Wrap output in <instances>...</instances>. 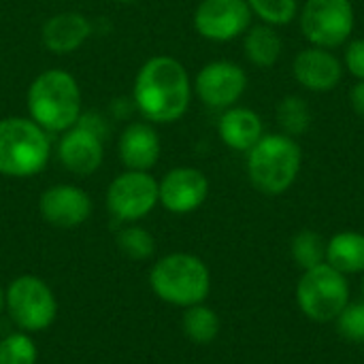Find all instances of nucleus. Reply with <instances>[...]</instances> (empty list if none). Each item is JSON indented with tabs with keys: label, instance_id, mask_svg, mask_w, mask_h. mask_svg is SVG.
<instances>
[{
	"label": "nucleus",
	"instance_id": "nucleus-1",
	"mask_svg": "<svg viewBox=\"0 0 364 364\" xmlns=\"http://www.w3.org/2000/svg\"><path fill=\"white\" fill-rule=\"evenodd\" d=\"M192 83L186 66L171 55H154L136 70L132 102L151 124H171L186 115Z\"/></svg>",
	"mask_w": 364,
	"mask_h": 364
},
{
	"label": "nucleus",
	"instance_id": "nucleus-2",
	"mask_svg": "<svg viewBox=\"0 0 364 364\" xmlns=\"http://www.w3.org/2000/svg\"><path fill=\"white\" fill-rule=\"evenodd\" d=\"M26 107L28 117L45 132L62 134L73 128L83 113L81 85L73 73L64 68H47L28 85Z\"/></svg>",
	"mask_w": 364,
	"mask_h": 364
},
{
	"label": "nucleus",
	"instance_id": "nucleus-3",
	"mask_svg": "<svg viewBox=\"0 0 364 364\" xmlns=\"http://www.w3.org/2000/svg\"><path fill=\"white\" fill-rule=\"evenodd\" d=\"M51 158V134L34 119L9 115L0 119V175L26 179L38 175Z\"/></svg>",
	"mask_w": 364,
	"mask_h": 364
},
{
	"label": "nucleus",
	"instance_id": "nucleus-4",
	"mask_svg": "<svg viewBox=\"0 0 364 364\" xmlns=\"http://www.w3.org/2000/svg\"><path fill=\"white\" fill-rule=\"evenodd\" d=\"M149 286L160 301L188 309L207 299L211 275L198 256L168 254L151 267Z\"/></svg>",
	"mask_w": 364,
	"mask_h": 364
},
{
	"label": "nucleus",
	"instance_id": "nucleus-5",
	"mask_svg": "<svg viewBox=\"0 0 364 364\" xmlns=\"http://www.w3.org/2000/svg\"><path fill=\"white\" fill-rule=\"evenodd\" d=\"M301 168V147L294 139L284 134L262 136L247 158V173L252 183L264 194H282L296 179Z\"/></svg>",
	"mask_w": 364,
	"mask_h": 364
},
{
	"label": "nucleus",
	"instance_id": "nucleus-6",
	"mask_svg": "<svg viewBox=\"0 0 364 364\" xmlns=\"http://www.w3.org/2000/svg\"><path fill=\"white\" fill-rule=\"evenodd\" d=\"M4 309L23 333L49 328L58 316L53 290L36 275H19L4 290Z\"/></svg>",
	"mask_w": 364,
	"mask_h": 364
},
{
	"label": "nucleus",
	"instance_id": "nucleus-7",
	"mask_svg": "<svg viewBox=\"0 0 364 364\" xmlns=\"http://www.w3.org/2000/svg\"><path fill=\"white\" fill-rule=\"evenodd\" d=\"M105 126L98 113H81L79 122L62 132L58 141V160L62 166L79 177L94 175L105 162Z\"/></svg>",
	"mask_w": 364,
	"mask_h": 364
},
{
	"label": "nucleus",
	"instance_id": "nucleus-8",
	"mask_svg": "<svg viewBox=\"0 0 364 364\" xmlns=\"http://www.w3.org/2000/svg\"><path fill=\"white\" fill-rule=\"evenodd\" d=\"M296 299L303 314L316 322H331L348 307L350 288L337 269L331 264H318L307 269L296 288Z\"/></svg>",
	"mask_w": 364,
	"mask_h": 364
},
{
	"label": "nucleus",
	"instance_id": "nucleus-9",
	"mask_svg": "<svg viewBox=\"0 0 364 364\" xmlns=\"http://www.w3.org/2000/svg\"><path fill=\"white\" fill-rule=\"evenodd\" d=\"M158 179L149 171H124L107 188V209L119 220L134 224L158 205Z\"/></svg>",
	"mask_w": 364,
	"mask_h": 364
},
{
	"label": "nucleus",
	"instance_id": "nucleus-10",
	"mask_svg": "<svg viewBox=\"0 0 364 364\" xmlns=\"http://www.w3.org/2000/svg\"><path fill=\"white\" fill-rule=\"evenodd\" d=\"M301 26L305 36L326 49L341 45L354 28V9L350 0H307Z\"/></svg>",
	"mask_w": 364,
	"mask_h": 364
},
{
	"label": "nucleus",
	"instance_id": "nucleus-11",
	"mask_svg": "<svg viewBox=\"0 0 364 364\" xmlns=\"http://www.w3.org/2000/svg\"><path fill=\"white\" fill-rule=\"evenodd\" d=\"M247 0H203L194 13V28L209 41H232L250 26Z\"/></svg>",
	"mask_w": 364,
	"mask_h": 364
},
{
	"label": "nucleus",
	"instance_id": "nucleus-12",
	"mask_svg": "<svg viewBox=\"0 0 364 364\" xmlns=\"http://www.w3.org/2000/svg\"><path fill=\"white\" fill-rule=\"evenodd\" d=\"M41 218L55 228H77L90 220L94 203L90 194L75 183H55L38 198Z\"/></svg>",
	"mask_w": 364,
	"mask_h": 364
},
{
	"label": "nucleus",
	"instance_id": "nucleus-13",
	"mask_svg": "<svg viewBox=\"0 0 364 364\" xmlns=\"http://www.w3.org/2000/svg\"><path fill=\"white\" fill-rule=\"evenodd\" d=\"M209 194V181L205 173L192 166H177L158 181L160 205L177 215L196 211Z\"/></svg>",
	"mask_w": 364,
	"mask_h": 364
},
{
	"label": "nucleus",
	"instance_id": "nucleus-14",
	"mask_svg": "<svg viewBox=\"0 0 364 364\" xmlns=\"http://www.w3.org/2000/svg\"><path fill=\"white\" fill-rule=\"evenodd\" d=\"M247 77L245 70L232 62L220 60L211 62L200 68L196 75V94L198 98L213 109H226L232 107L245 92Z\"/></svg>",
	"mask_w": 364,
	"mask_h": 364
},
{
	"label": "nucleus",
	"instance_id": "nucleus-15",
	"mask_svg": "<svg viewBox=\"0 0 364 364\" xmlns=\"http://www.w3.org/2000/svg\"><path fill=\"white\" fill-rule=\"evenodd\" d=\"M162 154L160 134L151 122L128 124L117 141V156L128 171H151Z\"/></svg>",
	"mask_w": 364,
	"mask_h": 364
},
{
	"label": "nucleus",
	"instance_id": "nucleus-16",
	"mask_svg": "<svg viewBox=\"0 0 364 364\" xmlns=\"http://www.w3.org/2000/svg\"><path fill=\"white\" fill-rule=\"evenodd\" d=\"M90 34H92V23L79 11H60L51 15L41 28L43 47L55 55L75 53L90 38Z\"/></svg>",
	"mask_w": 364,
	"mask_h": 364
},
{
	"label": "nucleus",
	"instance_id": "nucleus-17",
	"mask_svg": "<svg viewBox=\"0 0 364 364\" xmlns=\"http://www.w3.org/2000/svg\"><path fill=\"white\" fill-rule=\"evenodd\" d=\"M294 75L307 90L326 92L339 83L341 64L333 53L324 49H305L294 60Z\"/></svg>",
	"mask_w": 364,
	"mask_h": 364
},
{
	"label": "nucleus",
	"instance_id": "nucleus-18",
	"mask_svg": "<svg viewBox=\"0 0 364 364\" xmlns=\"http://www.w3.org/2000/svg\"><path fill=\"white\" fill-rule=\"evenodd\" d=\"M220 139L239 151H250L262 139V122L260 117L243 107H230L218 124Z\"/></svg>",
	"mask_w": 364,
	"mask_h": 364
},
{
	"label": "nucleus",
	"instance_id": "nucleus-19",
	"mask_svg": "<svg viewBox=\"0 0 364 364\" xmlns=\"http://www.w3.org/2000/svg\"><path fill=\"white\" fill-rule=\"evenodd\" d=\"M326 260L339 273L364 271V235L339 232L326 245Z\"/></svg>",
	"mask_w": 364,
	"mask_h": 364
},
{
	"label": "nucleus",
	"instance_id": "nucleus-20",
	"mask_svg": "<svg viewBox=\"0 0 364 364\" xmlns=\"http://www.w3.org/2000/svg\"><path fill=\"white\" fill-rule=\"evenodd\" d=\"M282 53V41L269 26H256L245 36V55L256 66H273Z\"/></svg>",
	"mask_w": 364,
	"mask_h": 364
},
{
	"label": "nucleus",
	"instance_id": "nucleus-21",
	"mask_svg": "<svg viewBox=\"0 0 364 364\" xmlns=\"http://www.w3.org/2000/svg\"><path fill=\"white\" fill-rule=\"evenodd\" d=\"M183 333L194 343H211L220 333V320L213 309L200 305H192L186 309L181 320Z\"/></svg>",
	"mask_w": 364,
	"mask_h": 364
},
{
	"label": "nucleus",
	"instance_id": "nucleus-22",
	"mask_svg": "<svg viewBox=\"0 0 364 364\" xmlns=\"http://www.w3.org/2000/svg\"><path fill=\"white\" fill-rule=\"evenodd\" d=\"M115 241L119 252L126 254L130 260H147L156 252L154 237L136 224H128L126 228H122Z\"/></svg>",
	"mask_w": 364,
	"mask_h": 364
},
{
	"label": "nucleus",
	"instance_id": "nucleus-23",
	"mask_svg": "<svg viewBox=\"0 0 364 364\" xmlns=\"http://www.w3.org/2000/svg\"><path fill=\"white\" fill-rule=\"evenodd\" d=\"M38 350L28 333H11L0 341V364H36Z\"/></svg>",
	"mask_w": 364,
	"mask_h": 364
},
{
	"label": "nucleus",
	"instance_id": "nucleus-24",
	"mask_svg": "<svg viewBox=\"0 0 364 364\" xmlns=\"http://www.w3.org/2000/svg\"><path fill=\"white\" fill-rule=\"evenodd\" d=\"M292 256H294V260L301 267L314 269V267L322 264V260L326 258V245H324V241L316 232L305 230V232L294 237V241H292Z\"/></svg>",
	"mask_w": 364,
	"mask_h": 364
},
{
	"label": "nucleus",
	"instance_id": "nucleus-25",
	"mask_svg": "<svg viewBox=\"0 0 364 364\" xmlns=\"http://www.w3.org/2000/svg\"><path fill=\"white\" fill-rule=\"evenodd\" d=\"M277 122L288 134H303L309 128V109L303 98L288 96L277 109Z\"/></svg>",
	"mask_w": 364,
	"mask_h": 364
},
{
	"label": "nucleus",
	"instance_id": "nucleus-26",
	"mask_svg": "<svg viewBox=\"0 0 364 364\" xmlns=\"http://www.w3.org/2000/svg\"><path fill=\"white\" fill-rule=\"evenodd\" d=\"M250 9L269 23H290L296 17V0H247Z\"/></svg>",
	"mask_w": 364,
	"mask_h": 364
},
{
	"label": "nucleus",
	"instance_id": "nucleus-27",
	"mask_svg": "<svg viewBox=\"0 0 364 364\" xmlns=\"http://www.w3.org/2000/svg\"><path fill=\"white\" fill-rule=\"evenodd\" d=\"M337 326H339V333H341L346 339L364 341V303L348 305V307L337 316Z\"/></svg>",
	"mask_w": 364,
	"mask_h": 364
},
{
	"label": "nucleus",
	"instance_id": "nucleus-28",
	"mask_svg": "<svg viewBox=\"0 0 364 364\" xmlns=\"http://www.w3.org/2000/svg\"><path fill=\"white\" fill-rule=\"evenodd\" d=\"M346 62H348L350 73L364 81V38L350 43L346 51Z\"/></svg>",
	"mask_w": 364,
	"mask_h": 364
},
{
	"label": "nucleus",
	"instance_id": "nucleus-29",
	"mask_svg": "<svg viewBox=\"0 0 364 364\" xmlns=\"http://www.w3.org/2000/svg\"><path fill=\"white\" fill-rule=\"evenodd\" d=\"M352 105H354L356 113L364 117V81H360V83L352 90Z\"/></svg>",
	"mask_w": 364,
	"mask_h": 364
},
{
	"label": "nucleus",
	"instance_id": "nucleus-30",
	"mask_svg": "<svg viewBox=\"0 0 364 364\" xmlns=\"http://www.w3.org/2000/svg\"><path fill=\"white\" fill-rule=\"evenodd\" d=\"M4 309V290L0 288V311Z\"/></svg>",
	"mask_w": 364,
	"mask_h": 364
},
{
	"label": "nucleus",
	"instance_id": "nucleus-31",
	"mask_svg": "<svg viewBox=\"0 0 364 364\" xmlns=\"http://www.w3.org/2000/svg\"><path fill=\"white\" fill-rule=\"evenodd\" d=\"M115 2H124V4H128V2H136V0H115Z\"/></svg>",
	"mask_w": 364,
	"mask_h": 364
},
{
	"label": "nucleus",
	"instance_id": "nucleus-32",
	"mask_svg": "<svg viewBox=\"0 0 364 364\" xmlns=\"http://www.w3.org/2000/svg\"><path fill=\"white\" fill-rule=\"evenodd\" d=\"M363 292H364V286H363Z\"/></svg>",
	"mask_w": 364,
	"mask_h": 364
}]
</instances>
